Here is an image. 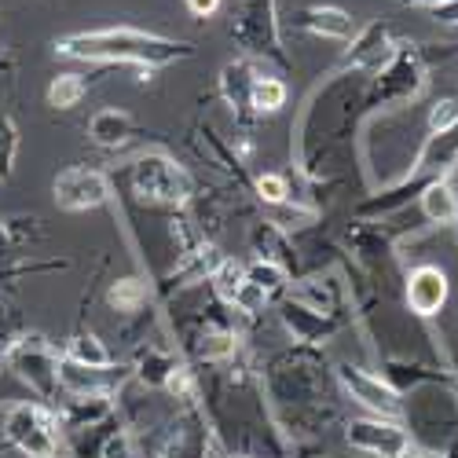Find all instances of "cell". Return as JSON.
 <instances>
[{
  "mask_svg": "<svg viewBox=\"0 0 458 458\" xmlns=\"http://www.w3.org/2000/svg\"><path fill=\"white\" fill-rule=\"evenodd\" d=\"M246 283V260H239V257H224L220 264H216V272L209 276V293L224 304V309H232V301H235V293H239V286Z\"/></svg>",
  "mask_w": 458,
  "mask_h": 458,
  "instance_id": "30",
  "label": "cell"
},
{
  "mask_svg": "<svg viewBox=\"0 0 458 458\" xmlns=\"http://www.w3.org/2000/svg\"><path fill=\"white\" fill-rule=\"evenodd\" d=\"M381 377H386L400 396L422 389V386H454L451 363H422L414 356H381Z\"/></svg>",
  "mask_w": 458,
  "mask_h": 458,
  "instance_id": "18",
  "label": "cell"
},
{
  "mask_svg": "<svg viewBox=\"0 0 458 458\" xmlns=\"http://www.w3.org/2000/svg\"><path fill=\"white\" fill-rule=\"evenodd\" d=\"M345 250L356 264V272L363 279H370L374 286H381V279H386V272L393 268L396 260V246L389 239V232H381L377 224L370 220H356L349 232H345Z\"/></svg>",
  "mask_w": 458,
  "mask_h": 458,
  "instance_id": "11",
  "label": "cell"
},
{
  "mask_svg": "<svg viewBox=\"0 0 458 458\" xmlns=\"http://www.w3.org/2000/svg\"><path fill=\"white\" fill-rule=\"evenodd\" d=\"M89 89H92V78H89V73H73V70H66V73H55V78L48 81L45 99H48L52 110H73V106H78V103L89 96Z\"/></svg>",
  "mask_w": 458,
  "mask_h": 458,
  "instance_id": "28",
  "label": "cell"
},
{
  "mask_svg": "<svg viewBox=\"0 0 458 458\" xmlns=\"http://www.w3.org/2000/svg\"><path fill=\"white\" fill-rule=\"evenodd\" d=\"M70 260L66 257H55V260H8L0 264V290L19 283V279H30V276H48V272H66Z\"/></svg>",
  "mask_w": 458,
  "mask_h": 458,
  "instance_id": "32",
  "label": "cell"
},
{
  "mask_svg": "<svg viewBox=\"0 0 458 458\" xmlns=\"http://www.w3.org/2000/svg\"><path fill=\"white\" fill-rule=\"evenodd\" d=\"M195 45L180 41V37L150 33L136 26H103V30H81L66 33L55 41V55L63 59H81L96 66H136V73H155L162 66L195 59Z\"/></svg>",
  "mask_w": 458,
  "mask_h": 458,
  "instance_id": "2",
  "label": "cell"
},
{
  "mask_svg": "<svg viewBox=\"0 0 458 458\" xmlns=\"http://www.w3.org/2000/svg\"><path fill=\"white\" fill-rule=\"evenodd\" d=\"M227 33H232L235 48H242L246 59H257L260 66L276 70H293V59L283 45L279 0H239Z\"/></svg>",
  "mask_w": 458,
  "mask_h": 458,
  "instance_id": "6",
  "label": "cell"
},
{
  "mask_svg": "<svg viewBox=\"0 0 458 458\" xmlns=\"http://www.w3.org/2000/svg\"><path fill=\"white\" fill-rule=\"evenodd\" d=\"M250 253L253 260H272V264H283V268L293 276L297 272V246L286 232H279V227L272 220H257L250 227Z\"/></svg>",
  "mask_w": 458,
  "mask_h": 458,
  "instance_id": "23",
  "label": "cell"
},
{
  "mask_svg": "<svg viewBox=\"0 0 458 458\" xmlns=\"http://www.w3.org/2000/svg\"><path fill=\"white\" fill-rule=\"evenodd\" d=\"M451 297V279L440 264H414V268L403 276V301L407 312L418 319H433L444 312V304Z\"/></svg>",
  "mask_w": 458,
  "mask_h": 458,
  "instance_id": "16",
  "label": "cell"
},
{
  "mask_svg": "<svg viewBox=\"0 0 458 458\" xmlns=\"http://www.w3.org/2000/svg\"><path fill=\"white\" fill-rule=\"evenodd\" d=\"M264 70H268V66H260L257 59H246V55H239V59H232V63L220 66L216 92H220V99L227 103V110L235 114V125H239L242 132H250V129L257 125L253 106H250V96H253V85H257V78H260Z\"/></svg>",
  "mask_w": 458,
  "mask_h": 458,
  "instance_id": "14",
  "label": "cell"
},
{
  "mask_svg": "<svg viewBox=\"0 0 458 458\" xmlns=\"http://www.w3.org/2000/svg\"><path fill=\"white\" fill-rule=\"evenodd\" d=\"M150 297H155V290H150V283L140 276H122L106 286V304L118 316H140L150 304Z\"/></svg>",
  "mask_w": 458,
  "mask_h": 458,
  "instance_id": "25",
  "label": "cell"
},
{
  "mask_svg": "<svg viewBox=\"0 0 458 458\" xmlns=\"http://www.w3.org/2000/svg\"><path fill=\"white\" fill-rule=\"evenodd\" d=\"M63 356L73 360V363H85V367H114V363H118V360H114V352L106 349V341L99 334H92L85 323H78V330L66 337Z\"/></svg>",
  "mask_w": 458,
  "mask_h": 458,
  "instance_id": "26",
  "label": "cell"
},
{
  "mask_svg": "<svg viewBox=\"0 0 458 458\" xmlns=\"http://www.w3.org/2000/svg\"><path fill=\"white\" fill-rule=\"evenodd\" d=\"M276 312H279V323L283 330L290 334L293 345H309V349H323L327 341H334L341 330H345L352 319H341V316H323V312H312V309H304V304L283 297L276 304Z\"/></svg>",
  "mask_w": 458,
  "mask_h": 458,
  "instance_id": "15",
  "label": "cell"
},
{
  "mask_svg": "<svg viewBox=\"0 0 458 458\" xmlns=\"http://www.w3.org/2000/svg\"><path fill=\"white\" fill-rule=\"evenodd\" d=\"M19 158V125L12 114L0 110V183H8Z\"/></svg>",
  "mask_w": 458,
  "mask_h": 458,
  "instance_id": "35",
  "label": "cell"
},
{
  "mask_svg": "<svg viewBox=\"0 0 458 458\" xmlns=\"http://www.w3.org/2000/svg\"><path fill=\"white\" fill-rule=\"evenodd\" d=\"M290 22H293V30L309 33V37H323V41H352L360 33L356 19L337 4H304L293 12Z\"/></svg>",
  "mask_w": 458,
  "mask_h": 458,
  "instance_id": "21",
  "label": "cell"
},
{
  "mask_svg": "<svg viewBox=\"0 0 458 458\" xmlns=\"http://www.w3.org/2000/svg\"><path fill=\"white\" fill-rule=\"evenodd\" d=\"M290 103V85L279 78V73H268L264 70L257 85H253V96H250V106H253V118H272V114H279L283 106Z\"/></svg>",
  "mask_w": 458,
  "mask_h": 458,
  "instance_id": "27",
  "label": "cell"
},
{
  "mask_svg": "<svg viewBox=\"0 0 458 458\" xmlns=\"http://www.w3.org/2000/svg\"><path fill=\"white\" fill-rule=\"evenodd\" d=\"M183 4H187V12L195 15V19H213L220 12L224 0H183Z\"/></svg>",
  "mask_w": 458,
  "mask_h": 458,
  "instance_id": "38",
  "label": "cell"
},
{
  "mask_svg": "<svg viewBox=\"0 0 458 458\" xmlns=\"http://www.w3.org/2000/svg\"><path fill=\"white\" fill-rule=\"evenodd\" d=\"M136 136H140V125L122 106H103L89 118V143H96L99 150H122Z\"/></svg>",
  "mask_w": 458,
  "mask_h": 458,
  "instance_id": "22",
  "label": "cell"
},
{
  "mask_svg": "<svg viewBox=\"0 0 458 458\" xmlns=\"http://www.w3.org/2000/svg\"><path fill=\"white\" fill-rule=\"evenodd\" d=\"M323 458H330V454H323Z\"/></svg>",
  "mask_w": 458,
  "mask_h": 458,
  "instance_id": "45",
  "label": "cell"
},
{
  "mask_svg": "<svg viewBox=\"0 0 458 458\" xmlns=\"http://www.w3.org/2000/svg\"><path fill=\"white\" fill-rule=\"evenodd\" d=\"M246 279H250L257 290L268 293L272 304H279V301L286 297L290 283H293V276L283 268V264H272V260H246Z\"/></svg>",
  "mask_w": 458,
  "mask_h": 458,
  "instance_id": "29",
  "label": "cell"
},
{
  "mask_svg": "<svg viewBox=\"0 0 458 458\" xmlns=\"http://www.w3.org/2000/svg\"><path fill=\"white\" fill-rule=\"evenodd\" d=\"M418 209H422V216L437 227H454V220H458V187L451 180L426 183L422 195H418Z\"/></svg>",
  "mask_w": 458,
  "mask_h": 458,
  "instance_id": "24",
  "label": "cell"
},
{
  "mask_svg": "<svg viewBox=\"0 0 458 458\" xmlns=\"http://www.w3.org/2000/svg\"><path fill=\"white\" fill-rule=\"evenodd\" d=\"M393 45H396L393 30L386 22H370L349 41V52H345V59H341V70L360 73V78H370L374 70L386 66V59L393 55Z\"/></svg>",
  "mask_w": 458,
  "mask_h": 458,
  "instance_id": "19",
  "label": "cell"
},
{
  "mask_svg": "<svg viewBox=\"0 0 458 458\" xmlns=\"http://www.w3.org/2000/svg\"><path fill=\"white\" fill-rule=\"evenodd\" d=\"M290 301L304 304L312 312H323V316H341V319H352V297H349V283L341 279L337 272H309V276H293L290 290H286Z\"/></svg>",
  "mask_w": 458,
  "mask_h": 458,
  "instance_id": "12",
  "label": "cell"
},
{
  "mask_svg": "<svg viewBox=\"0 0 458 458\" xmlns=\"http://www.w3.org/2000/svg\"><path fill=\"white\" fill-rule=\"evenodd\" d=\"M334 377H337V389L345 393L352 403H360L367 414H374V418H396V422L403 418V396L381 374H370L360 363H337Z\"/></svg>",
  "mask_w": 458,
  "mask_h": 458,
  "instance_id": "9",
  "label": "cell"
},
{
  "mask_svg": "<svg viewBox=\"0 0 458 458\" xmlns=\"http://www.w3.org/2000/svg\"><path fill=\"white\" fill-rule=\"evenodd\" d=\"M59 356H63V349L55 345V341H48L37 330H26L22 341L8 352L4 367L37 400L59 403V396H63V389H59Z\"/></svg>",
  "mask_w": 458,
  "mask_h": 458,
  "instance_id": "8",
  "label": "cell"
},
{
  "mask_svg": "<svg viewBox=\"0 0 458 458\" xmlns=\"http://www.w3.org/2000/svg\"><path fill=\"white\" fill-rule=\"evenodd\" d=\"M253 195L264 209L272 206H283L293 199V183H290V173H260L253 176Z\"/></svg>",
  "mask_w": 458,
  "mask_h": 458,
  "instance_id": "33",
  "label": "cell"
},
{
  "mask_svg": "<svg viewBox=\"0 0 458 458\" xmlns=\"http://www.w3.org/2000/svg\"><path fill=\"white\" fill-rule=\"evenodd\" d=\"M257 396L276 429L279 458L297 444H323L327 429L337 422V377L319 349L290 345L257 360Z\"/></svg>",
  "mask_w": 458,
  "mask_h": 458,
  "instance_id": "1",
  "label": "cell"
},
{
  "mask_svg": "<svg viewBox=\"0 0 458 458\" xmlns=\"http://www.w3.org/2000/svg\"><path fill=\"white\" fill-rule=\"evenodd\" d=\"M429 63H433V55L426 52V45L396 41L386 66L374 70L363 81V110L386 114V110H400V106L418 103L429 85Z\"/></svg>",
  "mask_w": 458,
  "mask_h": 458,
  "instance_id": "3",
  "label": "cell"
},
{
  "mask_svg": "<svg viewBox=\"0 0 458 458\" xmlns=\"http://www.w3.org/2000/svg\"><path fill=\"white\" fill-rule=\"evenodd\" d=\"M96 458H140V440H136V433L125 426L122 414L114 418V422L106 426V433L99 437Z\"/></svg>",
  "mask_w": 458,
  "mask_h": 458,
  "instance_id": "31",
  "label": "cell"
},
{
  "mask_svg": "<svg viewBox=\"0 0 458 458\" xmlns=\"http://www.w3.org/2000/svg\"><path fill=\"white\" fill-rule=\"evenodd\" d=\"M400 422L414 444L444 451L458 437V386H422L407 393Z\"/></svg>",
  "mask_w": 458,
  "mask_h": 458,
  "instance_id": "7",
  "label": "cell"
},
{
  "mask_svg": "<svg viewBox=\"0 0 458 458\" xmlns=\"http://www.w3.org/2000/svg\"><path fill=\"white\" fill-rule=\"evenodd\" d=\"M15 250L8 246V235H4V216H0V264H8V257H12Z\"/></svg>",
  "mask_w": 458,
  "mask_h": 458,
  "instance_id": "40",
  "label": "cell"
},
{
  "mask_svg": "<svg viewBox=\"0 0 458 458\" xmlns=\"http://www.w3.org/2000/svg\"><path fill=\"white\" fill-rule=\"evenodd\" d=\"M429 15H433V22H440V26H458V0H444V4L429 8Z\"/></svg>",
  "mask_w": 458,
  "mask_h": 458,
  "instance_id": "37",
  "label": "cell"
},
{
  "mask_svg": "<svg viewBox=\"0 0 458 458\" xmlns=\"http://www.w3.org/2000/svg\"><path fill=\"white\" fill-rule=\"evenodd\" d=\"M26 334V323H22V312L12 297H0V360H8V352L22 341Z\"/></svg>",
  "mask_w": 458,
  "mask_h": 458,
  "instance_id": "34",
  "label": "cell"
},
{
  "mask_svg": "<svg viewBox=\"0 0 458 458\" xmlns=\"http://www.w3.org/2000/svg\"><path fill=\"white\" fill-rule=\"evenodd\" d=\"M454 242H458V220H454Z\"/></svg>",
  "mask_w": 458,
  "mask_h": 458,
  "instance_id": "44",
  "label": "cell"
},
{
  "mask_svg": "<svg viewBox=\"0 0 458 458\" xmlns=\"http://www.w3.org/2000/svg\"><path fill=\"white\" fill-rule=\"evenodd\" d=\"M454 129H458V96H444L426 114V132L444 136V132H454Z\"/></svg>",
  "mask_w": 458,
  "mask_h": 458,
  "instance_id": "36",
  "label": "cell"
},
{
  "mask_svg": "<svg viewBox=\"0 0 458 458\" xmlns=\"http://www.w3.org/2000/svg\"><path fill=\"white\" fill-rule=\"evenodd\" d=\"M345 444L363 458H400V451L411 444L403 422L396 418H349L345 422Z\"/></svg>",
  "mask_w": 458,
  "mask_h": 458,
  "instance_id": "13",
  "label": "cell"
},
{
  "mask_svg": "<svg viewBox=\"0 0 458 458\" xmlns=\"http://www.w3.org/2000/svg\"><path fill=\"white\" fill-rule=\"evenodd\" d=\"M400 458H444V451H437V447H426V444H407L403 451H400Z\"/></svg>",
  "mask_w": 458,
  "mask_h": 458,
  "instance_id": "39",
  "label": "cell"
},
{
  "mask_svg": "<svg viewBox=\"0 0 458 458\" xmlns=\"http://www.w3.org/2000/svg\"><path fill=\"white\" fill-rule=\"evenodd\" d=\"M8 66H12V59H8V52H4V48H0V73H4Z\"/></svg>",
  "mask_w": 458,
  "mask_h": 458,
  "instance_id": "42",
  "label": "cell"
},
{
  "mask_svg": "<svg viewBox=\"0 0 458 458\" xmlns=\"http://www.w3.org/2000/svg\"><path fill=\"white\" fill-rule=\"evenodd\" d=\"M396 4H407V8H437L444 0H396Z\"/></svg>",
  "mask_w": 458,
  "mask_h": 458,
  "instance_id": "41",
  "label": "cell"
},
{
  "mask_svg": "<svg viewBox=\"0 0 458 458\" xmlns=\"http://www.w3.org/2000/svg\"><path fill=\"white\" fill-rule=\"evenodd\" d=\"M451 374H454V386H458V360L451 363Z\"/></svg>",
  "mask_w": 458,
  "mask_h": 458,
  "instance_id": "43",
  "label": "cell"
},
{
  "mask_svg": "<svg viewBox=\"0 0 458 458\" xmlns=\"http://www.w3.org/2000/svg\"><path fill=\"white\" fill-rule=\"evenodd\" d=\"M52 195L63 213H92L114 199V180L92 165H66L52 180Z\"/></svg>",
  "mask_w": 458,
  "mask_h": 458,
  "instance_id": "10",
  "label": "cell"
},
{
  "mask_svg": "<svg viewBox=\"0 0 458 458\" xmlns=\"http://www.w3.org/2000/svg\"><path fill=\"white\" fill-rule=\"evenodd\" d=\"M129 381L136 389H147V393H165L169 377L183 367V356L169 345H158V341H140L129 356Z\"/></svg>",
  "mask_w": 458,
  "mask_h": 458,
  "instance_id": "17",
  "label": "cell"
},
{
  "mask_svg": "<svg viewBox=\"0 0 458 458\" xmlns=\"http://www.w3.org/2000/svg\"><path fill=\"white\" fill-rule=\"evenodd\" d=\"M63 433H96L118 418V396H59Z\"/></svg>",
  "mask_w": 458,
  "mask_h": 458,
  "instance_id": "20",
  "label": "cell"
},
{
  "mask_svg": "<svg viewBox=\"0 0 458 458\" xmlns=\"http://www.w3.org/2000/svg\"><path fill=\"white\" fill-rule=\"evenodd\" d=\"M0 444L19 451L22 458H63L66 433L55 403L45 400H15L0 411Z\"/></svg>",
  "mask_w": 458,
  "mask_h": 458,
  "instance_id": "5",
  "label": "cell"
},
{
  "mask_svg": "<svg viewBox=\"0 0 458 458\" xmlns=\"http://www.w3.org/2000/svg\"><path fill=\"white\" fill-rule=\"evenodd\" d=\"M132 199L147 209H162V213H183L199 195V180L191 176L187 165L169 158L165 150H147V155L132 158L125 169Z\"/></svg>",
  "mask_w": 458,
  "mask_h": 458,
  "instance_id": "4",
  "label": "cell"
}]
</instances>
